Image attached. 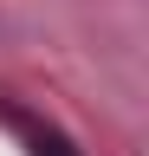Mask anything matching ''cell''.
<instances>
[{"label":"cell","instance_id":"6da1fadb","mask_svg":"<svg viewBox=\"0 0 149 156\" xmlns=\"http://www.w3.org/2000/svg\"><path fill=\"white\" fill-rule=\"evenodd\" d=\"M32 156H78V150H71L59 130H32Z\"/></svg>","mask_w":149,"mask_h":156}]
</instances>
